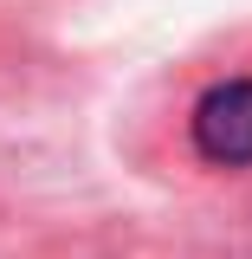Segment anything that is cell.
<instances>
[{"label": "cell", "mask_w": 252, "mask_h": 259, "mask_svg": "<svg viewBox=\"0 0 252 259\" xmlns=\"http://www.w3.org/2000/svg\"><path fill=\"white\" fill-rule=\"evenodd\" d=\"M194 149L207 162H252V78H226L194 104Z\"/></svg>", "instance_id": "cell-1"}]
</instances>
